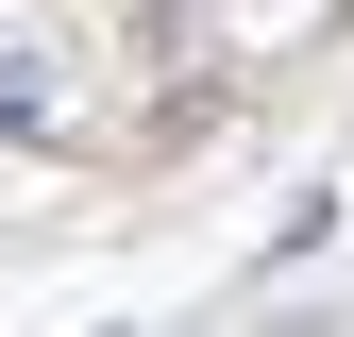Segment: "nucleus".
<instances>
[{"instance_id": "nucleus-1", "label": "nucleus", "mask_w": 354, "mask_h": 337, "mask_svg": "<svg viewBox=\"0 0 354 337\" xmlns=\"http://www.w3.org/2000/svg\"><path fill=\"white\" fill-rule=\"evenodd\" d=\"M0 118H34V135H51V118H68V84L34 68V51H0Z\"/></svg>"}]
</instances>
